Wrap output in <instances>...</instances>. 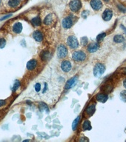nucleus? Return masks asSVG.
<instances>
[{
  "label": "nucleus",
  "mask_w": 126,
  "mask_h": 142,
  "mask_svg": "<svg viewBox=\"0 0 126 142\" xmlns=\"http://www.w3.org/2000/svg\"><path fill=\"white\" fill-rule=\"evenodd\" d=\"M52 19H53V18H52V14H48V15L45 18V19H44V24H45V25H51V22H52Z\"/></svg>",
  "instance_id": "obj_23"
},
{
  "label": "nucleus",
  "mask_w": 126,
  "mask_h": 142,
  "mask_svg": "<svg viewBox=\"0 0 126 142\" xmlns=\"http://www.w3.org/2000/svg\"><path fill=\"white\" fill-rule=\"evenodd\" d=\"M10 16H11V14H10V15H8V16H5L2 17V18L1 19V20L2 21V20H4V19H8V17H10Z\"/></svg>",
  "instance_id": "obj_33"
},
{
  "label": "nucleus",
  "mask_w": 126,
  "mask_h": 142,
  "mask_svg": "<svg viewBox=\"0 0 126 142\" xmlns=\"http://www.w3.org/2000/svg\"><path fill=\"white\" fill-rule=\"evenodd\" d=\"M13 30L16 33H19L22 30V25L20 22H16L13 26Z\"/></svg>",
  "instance_id": "obj_16"
},
{
  "label": "nucleus",
  "mask_w": 126,
  "mask_h": 142,
  "mask_svg": "<svg viewBox=\"0 0 126 142\" xmlns=\"http://www.w3.org/2000/svg\"><path fill=\"white\" fill-rule=\"evenodd\" d=\"M77 78H78V77H77V76H73L72 78H70L69 81H68V82L66 83L65 87V90H68L70 87H72L76 84V82L77 81Z\"/></svg>",
  "instance_id": "obj_12"
},
{
  "label": "nucleus",
  "mask_w": 126,
  "mask_h": 142,
  "mask_svg": "<svg viewBox=\"0 0 126 142\" xmlns=\"http://www.w3.org/2000/svg\"><path fill=\"white\" fill-rule=\"evenodd\" d=\"M34 92L30 96L34 99H39L50 103L56 99L58 95L57 84L51 81L50 77L42 76L39 81H36L33 86Z\"/></svg>",
  "instance_id": "obj_1"
},
{
  "label": "nucleus",
  "mask_w": 126,
  "mask_h": 142,
  "mask_svg": "<svg viewBox=\"0 0 126 142\" xmlns=\"http://www.w3.org/2000/svg\"><path fill=\"white\" fill-rule=\"evenodd\" d=\"M105 70V67L103 64L98 63L94 68V75L95 77H99L102 76Z\"/></svg>",
  "instance_id": "obj_2"
},
{
  "label": "nucleus",
  "mask_w": 126,
  "mask_h": 142,
  "mask_svg": "<svg viewBox=\"0 0 126 142\" xmlns=\"http://www.w3.org/2000/svg\"><path fill=\"white\" fill-rule=\"evenodd\" d=\"M68 55V49L67 47L63 45V44H61L59 46L58 49H57V56L60 59H63V58H65Z\"/></svg>",
  "instance_id": "obj_6"
},
{
  "label": "nucleus",
  "mask_w": 126,
  "mask_h": 142,
  "mask_svg": "<svg viewBox=\"0 0 126 142\" xmlns=\"http://www.w3.org/2000/svg\"><path fill=\"white\" fill-rule=\"evenodd\" d=\"M50 57H51V54L48 51H43L42 53H41V58H42V59L43 61L49 59Z\"/></svg>",
  "instance_id": "obj_22"
},
{
  "label": "nucleus",
  "mask_w": 126,
  "mask_h": 142,
  "mask_svg": "<svg viewBox=\"0 0 126 142\" xmlns=\"http://www.w3.org/2000/svg\"><path fill=\"white\" fill-rule=\"evenodd\" d=\"M108 99V95L106 94H104V93H99L97 95V96H96V99L99 102H102V103H105L107 102Z\"/></svg>",
  "instance_id": "obj_11"
},
{
  "label": "nucleus",
  "mask_w": 126,
  "mask_h": 142,
  "mask_svg": "<svg viewBox=\"0 0 126 142\" xmlns=\"http://www.w3.org/2000/svg\"><path fill=\"white\" fill-rule=\"evenodd\" d=\"M67 43L68 46L72 49L77 48L79 47V42L77 41V39L74 36H70L67 39Z\"/></svg>",
  "instance_id": "obj_5"
},
{
  "label": "nucleus",
  "mask_w": 126,
  "mask_h": 142,
  "mask_svg": "<svg viewBox=\"0 0 126 142\" xmlns=\"http://www.w3.org/2000/svg\"><path fill=\"white\" fill-rule=\"evenodd\" d=\"M120 99L124 102H126V90H123L120 92Z\"/></svg>",
  "instance_id": "obj_24"
},
{
  "label": "nucleus",
  "mask_w": 126,
  "mask_h": 142,
  "mask_svg": "<svg viewBox=\"0 0 126 142\" xmlns=\"http://www.w3.org/2000/svg\"><path fill=\"white\" fill-rule=\"evenodd\" d=\"M91 6L94 11H99L102 8V2L101 0H91Z\"/></svg>",
  "instance_id": "obj_7"
},
{
  "label": "nucleus",
  "mask_w": 126,
  "mask_h": 142,
  "mask_svg": "<svg viewBox=\"0 0 126 142\" xmlns=\"http://www.w3.org/2000/svg\"><path fill=\"white\" fill-rule=\"evenodd\" d=\"M37 65V62L35 59H31L27 63V69L29 70H33L36 68Z\"/></svg>",
  "instance_id": "obj_14"
},
{
  "label": "nucleus",
  "mask_w": 126,
  "mask_h": 142,
  "mask_svg": "<svg viewBox=\"0 0 126 142\" xmlns=\"http://www.w3.org/2000/svg\"><path fill=\"white\" fill-rule=\"evenodd\" d=\"M31 23L33 24V25H34L36 27L39 26L40 24H41V20H40L39 16H36V17H34L33 19H31Z\"/></svg>",
  "instance_id": "obj_20"
},
{
  "label": "nucleus",
  "mask_w": 126,
  "mask_h": 142,
  "mask_svg": "<svg viewBox=\"0 0 126 142\" xmlns=\"http://www.w3.org/2000/svg\"><path fill=\"white\" fill-rule=\"evenodd\" d=\"M19 86H20V81H18V80H16V81H15V83H14V87H13V90H14V91L16 90L19 87Z\"/></svg>",
  "instance_id": "obj_28"
},
{
  "label": "nucleus",
  "mask_w": 126,
  "mask_h": 142,
  "mask_svg": "<svg viewBox=\"0 0 126 142\" xmlns=\"http://www.w3.org/2000/svg\"><path fill=\"white\" fill-rule=\"evenodd\" d=\"M105 36H106V33H100V34H99V35L97 36V40L98 41H102Z\"/></svg>",
  "instance_id": "obj_26"
},
{
  "label": "nucleus",
  "mask_w": 126,
  "mask_h": 142,
  "mask_svg": "<svg viewBox=\"0 0 126 142\" xmlns=\"http://www.w3.org/2000/svg\"><path fill=\"white\" fill-rule=\"evenodd\" d=\"M62 27L65 29H68L73 25V20L70 17H66L62 20Z\"/></svg>",
  "instance_id": "obj_9"
},
{
  "label": "nucleus",
  "mask_w": 126,
  "mask_h": 142,
  "mask_svg": "<svg viewBox=\"0 0 126 142\" xmlns=\"http://www.w3.org/2000/svg\"><path fill=\"white\" fill-rule=\"evenodd\" d=\"M94 111H95V104H90V105L87 107V109H86V113L88 114L89 116L93 115L94 113Z\"/></svg>",
  "instance_id": "obj_17"
},
{
  "label": "nucleus",
  "mask_w": 126,
  "mask_h": 142,
  "mask_svg": "<svg viewBox=\"0 0 126 142\" xmlns=\"http://www.w3.org/2000/svg\"><path fill=\"white\" fill-rule=\"evenodd\" d=\"M99 47V45L98 43H91L88 46V51L90 53H94L96 52Z\"/></svg>",
  "instance_id": "obj_13"
},
{
  "label": "nucleus",
  "mask_w": 126,
  "mask_h": 142,
  "mask_svg": "<svg viewBox=\"0 0 126 142\" xmlns=\"http://www.w3.org/2000/svg\"><path fill=\"white\" fill-rule=\"evenodd\" d=\"M72 59L76 62H83L86 59V54L82 51H76L73 53Z\"/></svg>",
  "instance_id": "obj_3"
},
{
  "label": "nucleus",
  "mask_w": 126,
  "mask_h": 142,
  "mask_svg": "<svg viewBox=\"0 0 126 142\" xmlns=\"http://www.w3.org/2000/svg\"><path fill=\"white\" fill-rule=\"evenodd\" d=\"M113 41L116 43H122L125 41V38L122 35H116L113 38Z\"/></svg>",
  "instance_id": "obj_19"
},
{
  "label": "nucleus",
  "mask_w": 126,
  "mask_h": 142,
  "mask_svg": "<svg viewBox=\"0 0 126 142\" xmlns=\"http://www.w3.org/2000/svg\"><path fill=\"white\" fill-rule=\"evenodd\" d=\"M69 7L73 12H77L82 7V2L80 0H73L70 2Z\"/></svg>",
  "instance_id": "obj_4"
},
{
  "label": "nucleus",
  "mask_w": 126,
  "mask_h": 142,
  "mask_svg": "<svg viewBox=\"0 0 126 142\" xmlns=\"http://www.w3.org/2000/svg\"><path fill=\"white\" fill-rule=\"evenodd\" d=\"M39 108L41 110H46L47 112H48V107L45 105V104L42 103V102H41L40 104H39Z\"/></svg>",
  "instance_id": "obj_27"
},
{
  "label": "nucleus",
  "mask_w": 126,
  "mask_h": 142,
  "mask_svg": "<svg viewBox=\"0 0 126 142\" xmlns=\"http://www.w3.org/2000/svg\"><path fill=\"white\" fill-rule=\"evenodd\" d=\"M72 65L71 63L69 61H63L61 64V69L62 70V71L68 73L71 70Z\"/></svg>",
  "instance_id": "obj_8"
},
{
  "label": "nucleus",
  "mask_w": 126,
  "mask_h": 142,
  "mask_svg": "<svg viewBox=\"0 0 126 142\" xmlns=\"http://www.w3.org/2000/svg\"><path fill=\"white\" fill-rule=\"evenodd\" d=\"M5 104V102L4 100H0V107H2Z\"/></svg>",
  "instance_id": "obj_32"
},
{
  "label": "nucleus",
  "mask_w": 126,
  "mask_h": 142,
  "mask_svg": "<svg viewBox=\"0 0 126 142\" xmlns=\"http://www.w3.org/2000/svg\"><path fill=\"white\" fill-rule=\"evenodd\" d=\"M6 44V41L5 39H0V48H3Z\"/></svg>",
  "instance_id": "obj_29"
},
{
  "label": "nucleus",
  "mask_w": 126,
  "mask_h": 142,
  "mask_svg": "<svg viewBox=\"0 0 126 142\" xmlns=\"http://www.w3.org/2000/svg\"><path fill=\"white\" fill-rule=\"evenodd\" d=\"M121 27L124 29V31H125V33H126V28H125V27H124V26H122V25H121Z\"/></svg>",
  "instance_id": "obj_35"
},
{
  "label": "nucleus",
  "mask_w": 126,
  "mask_h": 142,
  "mask_svg": "<svg viewBox=\"0 0 126 142\" xmlns=\"http://www.w3.org/2000/svg\"><path fill=\"white\" fill-rule=\"evenodd\" d=\"M33 39L36 41H41L43 39V35L42 33L40 31H35L33 33Z\"/></svg>",
  "instance_id": "obj_15"
},
{
  "label": "nucleus",
  "mask_w": 126,
  "mask_h": 142,
  "mask_svg": "<svg viewBox=\"0 0 126 142\" xmlns=\"http://www.w3.org/2000/svg\"><path fill=\"white\" fill-rule=\"evenodd\" d=\"M20 2H21L20 0H9L8 5L11 8H15L20 4Z\"/></svg>",
  "instance_id": "obj_21"
},
{
  "label": "nucleus",
  "mask_w": 126,
  "mask_h": 142,
  "mask_svg": "<svg viewBox=\"0 0 126 142\" xmlns=\"http://www.w3.org/2000/svg\"><path fill=\"white\" fill-rule=\"evenodd\" d=\"M104 1H105V2H109V0H104Z\"/></svg>",
  "instance_id": "obj_37"
},
{
  "label": "nucleus",
  "mask_w": 126,
  "mask_h": 142,
  "mask_svg": "<svg viewBox=\"0 0 126 142\" xmlns=\"http://www.w3.org/2000/svg\"><path fill=\"white\" fill-rule=\"evenodd\" d=\"M112 16H113V12H112V11L110 10V9H106V10L104 11L103 14H102V18H103V19H104L105 21H106V22L111 20V18H112Z\"/></svg>",
  "instance_id": "obj_10"
},
{
  "label": "nucleus",
  "mask_w": 126,
  "mask_h": 142,
  "mask_svg": "<svg viewBox=\"0 0 126 142\" xmlns=\"http://www.w3.org/2000/svg\"><path fill=\"white\" fill-rule=\"evenodd\" d=\"M81 43L82 44V45H85L88 43V39L87 37H82L81 39Z\"/></svg>",
  "instance_id": "obj_30"
},
{
  "label": "nucleus",
  "mask_w": 126,
  "mask_h": 142,
  "mask_svg": "<svg viewBox=\"0 0 126 142\" xmlns=\"http://www.w3.org/2000/svg\"><path fill=\"white\" fill-rule=\"evenodd\" d=\"M123 73L126 74V68H125V69H124V71H123Z\"/></svg>",
  "instance_id": "obj_36"
},
{
  "label": "nucleus",
  "mask_w": 126,
  "mask_h": 142,
  "mask_svg": "<svg viewBox=\"0 0 126 142\" xmlns=\"http://www.w3.org/2000/svg\"><path fill=\"white\" fill-rule=\"evenodd\" d=\"M123 85H124V87L126 88V78L123 81Z\"/></svg>",
  "instance_id": "obj_34"
},
{
  "label": "nucleus",
  "mask_w": 126,
  "mask_h": 142,
  "mask_svg": "<svg viewBox=\"0 0 126 142\" xmlns=\"http://www.w3.org/2000/svg\"><path fill=\"white\" fill-rule=\"evenodd\" d=\"M79 118H80V117L79 116H78L74 121H73V124H72V129H73V130H75L76 129V127H77V124H78V123H79Z\"/></svg>",
  "instance_id": "obj_25"
},
{
  "label": "nucleus",
  "mask_w": 126,
  "mask_h": 142,
  "mask_svg": "<svg viewBox=\"0 0 126 142\" xmlns=\"http://www.w3.org/2000/svg\"><path fill=\"white\" fill-rule=\"evenodd\" d=\"M0 4H1V0H0Z\"/></svg>",
  "instance_id": "obj_38"
},
{
  "label": "nucleus",
  "mask_w": 126,
  "mask_h": 142,
  "mask_svg": "<svg viewBox=\"0 0 126 142\" xmlns=\"http://www.w3.org/2000/svg\"><path fill=\"white\" fill-rule=\"evenodd\" d=\"M82 129L83 130L85 131H87V130H90L91 129V122L88 120L85 121L82 124Z\"/></svg>",
  "instance_id": "obj_18"
},
{
  "label": "nucleus",
  "mask_w": 126,
  "mask_h": 142,
  "mask_svg": "<svg viewBox=\"0 0 126 142\" xmlns=\"http://www.w3.org/2000/svg\"><path fill=\"white\" fill-rule=\"evenodd\" d=\"M118 8L119 9V11H120L124 12V13H126V8H124V7H122V5H118Z\"/></svg>",
  "instance_id": "obj_31"
}]
</instances>
